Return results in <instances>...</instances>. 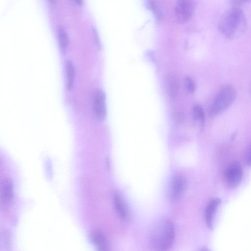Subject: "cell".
<instances>
[{
    "label": "cell",
    "instance_id": "obj_1",
    "mask_svg": "<svg viewBox=\"0 0 251 251\" xmlns=\"http://www.w3.org/2000/svg\"><path fill=\"white\" fill-rule=\"evenodd\" d=\"M247 27V21L242 10L238 6L227 10L222 15L218 22L221 33L230 39L241 36Z\"/></svg>",
    "mask_w": 251,
    "mask_h": 251
},
{
    "label": "cell",
    "instance_id": "obj_2",
    "mask_svg": "<svg viewBox=\"0 0 251 251\" xmlns=\"http://www.w3.org/2000/svg\"><path fill=\"white\" fill-rule=\"evenodd\" d=\"M175 238L173 223L163 218L157 221L153 226L150 234V241L153 248L157 251H165L173 245Z\"/></svg>",
    "mask_w": 251,
    "mask_h": 251
},
{
    "label": "cell",
    "instance_id": "obj_3",
    "mask_svg": "<svg viewBox=\"0 0 251 251\" xmlns=\"http://www.w3.org/2000/svg\"><path fill=\"white\" fill-rule=\"evenodd\" d=\"M236 96V91L233 86H223L218 91L211 105L210 115L216 116L224 112L234 101Z\"/></svg>",
    "mask_w": 251,
    "mask_h": 251
},
{
    "label": "cell",
    "instance_id": "obj_4",
    "mask_svg": "<svg viewBox=\"0 0 251 251\" xmlns=\"http://www.w3.org/2000/svg\"><path fill=\"white\" fill-rule=\"evenodd\" d=\"M243 177V170L238 162L230 163L225 173V179L227 185L231 188L236 187L240 183Z\"/></svg>",
    "mask_w": 251,
    "mask_h": 251
},
{
    "label": "cell",
    "instance_id": "obj_5",
    "mask_svg": "<svg viewBox=\"0 0 251 251\" xmlns=\"http://www.w3.org/2000/svg\"><path fill=\"white\" fill-rule=\"evenodd\" d=\"M193 10V0H177L175 9L176 21L181 24L185 23L191 17Z\"/></svg>",
    "mask_w": 251,
    "mask_h": 251
},
{
    "label": "cell",
    "instance_id": "obj_6",
    "mask_svg": "<svg viewBox=\"0 0 251 251\" xmlns=\"http://www.w3.org/2000/svg\"><path fill=\"white\" fill-rule=\"evenodd\" d=\"M186 186V181L182 175H176L170 186V197L172 201L178 200L183 195Z\"/></svg>",
    "mask_w": 251,
    "mask_h": 251
},
{
    "label": "cell",
    "instance_id": "obj_7",
    "mask_svg": "<svg viewBox=\"0 0 251 251\" xmlns=\"http://www.w3.org/2000/svg\"><path fill=\"white\" fill-rule=\"evenodd\" d=\"M94 104L96 116L100 120H104L106 115L105 95L101 89H98L96 92Z\"/></svg>",
    "mask_w": 251,
    "mask_h": 251
},
{
    "label": "cell",
    "instance_id": "obj_8",
    "mask_svg": "<svg viewBox=\"0 0 251 251\" xmlns=\"http://www.w3.org/2000/svg\"><path fill=\"white\" fill-rule=\"evenodd\" d=\"M14 198L13 184L9 178H5L1 183L0 200L3 204L10 203Z\"/></svg>",
    "mask_w": 251,
    "mask_h": 251
},
{
    "label": "cell",
    "instance_id": "obj_9",
    "mask_svg": "<svg viewBox=\"0 0 251 251\" xmlns=\"http://www.w3.org/2000/svg\"><path fill=\"white\" fill-rule=\"evenodd\" d=\"M114 204L119 215L125 220L130 219V215L128 208L125 201L122 196L116 193L113 198Z\"/></svg>",
    "mask_w": 251,
    "mask_h": 251
},
{
    "label": "cell",
    "instance_id": "obj_10",
    "mask_svg": "<svg viewBox=\"0 0 251 251\" xmlns=\"http://www.w3.org/2000/svg\"><path fill=\"white\" fill-rule=\"evenodd\" d=\"M220 202V199L214 198L209 201L206 207L204 217L207 226L209 228L213 227L214 217Z\"/></svg>",
    "mask_w": 251,
    "mask_h": 251
},
{
    "label": "cell",
    "instance_id": "obj_11",
    "mask_svg": "<svg viewBox=\"0 0 251 251\" xmlns=\"http://www.w3.org/2000/svg\"><path fill=\"white\" fill-rule=\"evenodd\" d=\"M89 236L90 241L98 250L105 251L107 250L108 241L102 233L99 231L92 232Z\"/></svg>",
    "mask_w": 251,
    "mask_h": 251
},
{
    "label": "cell",
    "instance_id": "obj_12",
    "mask_svg": "<svg viewBox=\"0 0 251 251\" xmlns=\"http://www.w3.org/2000/svg\"><path fill=\"white\" fill-rule=\"evenodd\" d=\"M66 87L68 90H70L73 86L75 68L71 61H67L66 65Z\"/></svg>",
    "mask_w": 251,
    "mask_h": 251
},
{
    "label": "cell",
    "instance_id": "obj_13",
    "mask_svg": "<svg viewBox=\"0 0 251 251\" xmlns=\"http://www.w3.org/2000/svg\"><path fill=\"white\" fill-rule=\"evenodd\" d=\"M193 116L194 119L201 125L205 120V115L202 107L199 105H195L193 108Z\"/></svg>",
    "mask_w": 251,
    "mask_h": 251
},
{
    "label": "cell",
    "instance_id": "obj_14",
    "mask_svg": "<svg viewBox=\"0 0 251 251\" xmlns=\"http://www.w3.org/2000/svg\"><path fill=\"white\" fill-rule=\"evenodd\" d=\"M58 37L60 48L62 51H65L68 45V37L67 34L63 29L60 28L58 30Z\"/></svg>",
    "mask_w": 251,
    "mask_h": 251
},
{
    "label": "cell",
    "instance_id": "obj_15",
    "mask_svg": "<svg viewBox=\"0 0 251 251\" xmlns=\"http://www.w3.org/2000/svg\"><path fill=\"white\" fill-rule=\"evenodd\" d=\"M168 80V85L169 93L171 97H174L176 96L177 90L178 83L177 80L175 78L173 77H170Z\"/></svg>",
    "mask_w": 251,
    "mask_h": 251
},
{
    "label": "cell",
    "instance_id": "obj_16",
    "mask_svg": "<svg viewBox=\"0 0 251 251\" xmlns=\"http://www.w3.org/2000/svg\"><path fill=\"white\" fill-rule=\"evenodd\" d=\"M185 87L188 93L192 94L195 92V84L191 79L189 77H187L185 78Z\"/></svg>",
    "mask_w": 251,
    "mask_h": 251
},
{
    "label": "cell",
    "instance_id": "obj_17",
    "mask_svg": "<svg viewBox=\"0 0 251 251\" xmlns=\"http://www.w3.org/2000/svg\"><path fill=\"white\" fill-rule=\"evenodd\" d=\"M244 160L247 165L251 166V145L248 147L245 151Z\"/></svg>",
    "mask_w": 251,
    "mask_h": 251
},
{
    "label": "cell",
    "instance_id": "obj_18",
    "mask_svg": "<svg viewBox=\"0 0 251 251\" xmlns=\"http://www.w3.org/2000/svg\"><path fill=\"white\" fill-rule=\"evenodd\" d=\"M249 0H228L229 2L232 4L234 6H238L243 4Z\"/></svg>",
    "mask_w": 251,
    "mask_h": 251
},
{
    "label": "cell",
    "instance_id": "obj_19",
    "mask_svg": "<svg viewBox=\"0 0 251 251\" xmlns=\"http://www.w3.org/2000/svg\"><path fill=\"white\" fill-rule=\"evenodd\" d=\"M149 4H150V7H151V8L152 9V10L153 11V12L154 13V14H155L157 17H158V18H159V12L158 11L157 9V8L156 7L155 5L154 4V2H153L152 0H150Z\"/></svg>",
    "mask_w": 251,
    "mask_h": 251
},
{
    "label": "cell",
    "instance_id": "obj_20",
    "mask_svg": "<svg viewBox=\"0 0 251 251\" xmlns=\"http://www.w3.org/2000/svg\"><path fill=\"white\" fill-rule=\"evenodd\" d=\"M75 2L78 5H82L83 3V0H75Z\"/></svg>",
    "mask_w": 251,
    "mask_h": 251
},
{
    "label": "cell",
    "instance_id": "obj_21",
    "mask_svg": "<svg viewBox=\"0 0 251 251\" xmlns=\"http://www.w3.org/2000/svg\"><path fill=\"white\" fill-rule=\"evenodd\" d=\"M50 3H54L55 0H49Z\"/></svg>",
    "mask_w": 251,
    "mask_h": 251
}]
</instances>
